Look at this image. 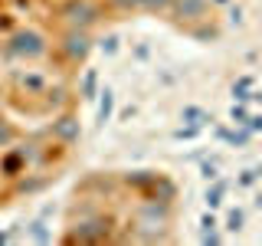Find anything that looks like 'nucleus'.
<instances>
[{
    "instance_id": "obj_8",
    "label": "nucleus",
    "mask_w": 262,
    "mask_h": 246,
    "mask_svg": "<svg viewBox=\"0 0 262 246\" xmlns=\"http://www.w3.org/2000/svg\"><path fill=\"white\" fill-rule=\"evenodd\" d=\"M184 36H190V39H196V43H203V46L220 43V36H223V23H220V16H210V20L193 23V27L187 30Z\"/></svg>"
},
{
    "instance_id": "obj_25",
    "label": "nucleus",
    "mask_w": 262,
    "mask_h": 246,
    "mask_svg": "<svg viewBox=\"0 0 262 246\" xmlns=\"http://www.w3.org/2000/svg\"><path fill=\"white\" fill-rule=\"evenodd\" d=\"M220 223H216V217H213V213H203L200 217V230H216Z\"/></svg>"
},
{
    "instance_id": "obj_3",
    "label": "nucleus",
    "mask_w": 262,
    "mask_h": 246,
    "mask_svg": "<svg viewBox=\"0 0 262 246\" xmlns=\"http://www.w3.org/2000/svg\"><path fill=\"white\" fill-rule=\"evenodd\" d=\"M49 46H53V36L33 23H27V27L20 23L13 33L0 36V56L7 63H39L49 56Z\"/></svg>"
},
{
    "instance_id": "obj_20",
    "label": "nucleus",
    "mask_w": 262,
    "mask_h": 246,
    "mask_svg": "<svg viewBox=\"0 0 262 246\" xmlns=\"http://www.w3.org/2000/svg\"><path fill=\"white\" fill-rule=\"evenodd\" d=\"M196 135H200V128H196V125H180V128H174V141H193Z\"/></svg>"
},
{
    "instance_id": "obj_17",
    "label": "nucleus",
    "mask_w": 262,
    "mask_h": 246,
    "mask_svg": "<svg viewBox=\"0 0 262 246\" xmlns=\"http://www.w3.org/2000/svg\"><path fill=\"white\" fill-rule=\"evenodd\" d=\"M243 227H246V210L233 207V210H229V217H226V230H229V233H239Z\"/></svg>"
},
{
    "instance_id": "obj_23",
    "label": "nucleus",
    "mask_w": 262,
    "mask_h": 246,
    "mask_svg": "<svg viewBox=\"0 0 262 246\" xmlns=\"http://www.w3.org/2000/svg\"><path fill=\"white\" fill-rule=\"evenodd\" d=\"M259 180L256 171H239V177H236V187H252Z\"/></svg>"
},
{
    "instance_id": "obj_30",
    "label": "nucleus",
    "mask_w": 262,
    "mask_h": 246,
    "mask_svg": "<svg viewBox=\"0 0 262 246\" xmlns=\"http://www.w3.org/2000/svg\"><path fill=\"white\" fill-rule=\"evenodd\" d=\"M102 4H105V0H102Z\"/></svg>"
},
{
    "instance_id": "obj_15",
    "label": "nucleus",
    "mask_w": 262,
    "mask_h": 246,
    "mask_svg": "<svg viewBox=\"0 0 262 246\" xmlns=\"http://www.w3.org/2000/svg\"><path fill=\"white\" fill-rule=\"evenodd\" d=\"M27 233H30L33 243H53V230L46 227V220H33V223L27 227Z\"/></svg>"
},
{
    "instance_id": "obj_24",
    "label": "nucleus",
    "mask_w": 262,
    "mask_h": 246,
    "mask_svg": "<svg viewBox=\"0 0 262 246\" xmlns=\"http://www.w3.org/2000/svg\"><path fill=\"white\" fill-rule=\"evenodd\" d=\"M246 128H249L252 135H262V115H252V112H249V118H246Z\"/></svg>"
},
{
    "instance_id": "obj_2",
    "label": "nucleus",
    "mask_w": 262,
    "mask_h": 246,
    "mask_svg": "<svg viewBox=\"0 0 262 246\" xmlns=\"http://www.w3.org/2000/svg\"><path fill=\"white\" fill-rule=\"evenodd\" d=\"M92 53H95V33L92 30H56V39L49 46L46 59L62 76H69V72H79Z\"/></svg>"
},
{
    "instance_id": "obj_27",
    "label": "nucleus",
    "mask_w": 262,
    "mask_h": 246,
    "mask_svg": "<svg viewBox=\"0 0 262 246\" xmlns=\"http://www.w3.org/2000/svg\"><path fill=\"white\" fill-rule=\"evenodd\" d=\"M135 56H138V59H147V56H151V49H147V46L141 43V46H138V49H135Z\"/></svg>"
},
{
    "instance_id": "obj_18",
    "label": "nucleus",
    "mask_w": 262,
    "mask_h": 246,
    "mask_svg": "<svg viewBox=\"0 0 262 246\" xmlns=\"http://www.w3.org/2000/svg\"><path fill=\"white\" fill-rule=\"evenodd\" d=\"M20 27V20H16L13 10H0V36H7V33H13Z\"/></svg>"
},
{
    "instance_id": "obj_9",
    "label": "nucleus",
    "mask_w": 262,
    "mask_h": 246,
    "mask_svg": "<svg viewBox=\"0 0 262 246\" xmlns=\"http://www.w3.org/2000/svg\"><path fill=\"white\" fill-rule=\"evenodd\" d=\"M98 92H102V89H98V69L85 63L82 66V79H79V98L82 102H95Z\"/></svg>"
},
{
    "instance_id": "obj_21",
    "label": "nucleus",
    "mask_w": 262,
    "mask_h": 246,
    "mask_svg": "<svg viewBox=\"0 0 262 246\" xmlns=\"http://www.w3.org/2000/svg\"><path fill=\"white\" fill-rule=\"evenodd\" d=\"M200 177L207 180V184H210V180H216V177H220V164H216V161H203V164H200Z\"/></svg>"
},
{
    "instance_id": "obj_1",
    "label": "nucleus",
    "mask_w": 262,
    "mask_h": 246,
    "mask_svg": "<svg viewBox=\"0 0 262 246\" xmlns=\"http://www.w3.org/2000/svg\"><path fill=\"white\" fill-rule=\"evenodd\" d=\"M177 217V200H158V197H138L131 210V240L135 243H170V227Z\"/></svg>"
},
{
    "instance_id": "obj_26",
    "label": "nucleus",
    "mask_w": 262,
    "mask_h": 246,
    "mask_svg": "<svg viewBox=\"0 0 262 246\" xmlns=\"http://www.w3.org/2000/svg\"><path fill=\"white\" fill-rule=\"evenodd\" d=\"M229 23H243V7L239 4H229Z\"/></svg>"
},
{
    "instance_id": "obj_22",
    "label": "nucleus",
    "mask_w": 262,
    "mask_h": 246,
    "mask_svg": "<svg viewBox=\"0 0 262 246\" xmlns=\"http://www.w3.org/2000/svg\"><path fill=\"white\" fill-rule=\"evenodd\" d=\"M200 243L203 246H216V243H223V236H220L216 230H200Z\"/></svg>"
},
{
    "instance_id": "obj_13",
    "label": "nucleus",
    "mask_w": 262,
    "mask_h": 246,
    "mask_svg": "<svg viewBox=\"0 0 262 246\" xmlns=\"http://www.w3.org/2000/svg\"><path fill=\"white\" fill-rule=\"evenodd\" d=\"M95 49H102V56H118V49H121V39H118V33H105V36H98L95 39Z\"/></svg>"
},
{
    "instance_id": "obj_10",
    "label": "nucleus",
    "mask_w": 262,
    "mask_h": 246,
    "mask_svg": "<svg viewBox=\"0 0 262 246\" xmlns=\"http://www.w3.org/2000/svg\"><path fill=\"white\" fill-rule=\"evenodd\" d=\"M95 102H98L95 128H105V125H108V121H112V115H115V92H112L108 86H105L102 92H98V98H95Z\"/></svg>"
},
{
    "instance_id": "obj_29",
    "label": "nucleus",
    "mask_w": 262,
    "mask_h": 246,
    "mask_svg": "<svg viewBox=\"0 0 262 246\" xmlns=\"http://www.w3.org/2000/svg\"><path fill=\"white\" fill-rule=\"evenodd\" d=\"M252 171H256V174H259V177H262V164H259V168H252Z\"/></svg>"
},
{
    "instance_id": "obj_7",
    "label": "nucleus",
    "mask_w": 262,
    "mask_h": 246,
    "mask_svg": "<svg viewBox=\"0 0 262 246\" xmlns=\"http://www.w3.org/2000/svg\"><path fill=\"white\" fill-rule=\"evenodd\" d=\"M161 174L164 171H118V180H121V191H131L135 197H151Z\"/></svg>"
},
{
    "instance_id": "obj_11",
    "label": "nucleus",
    "mask_w": 262,
    "mask_h": 246,
    "mask_svg": "<svg viewBox=\"0 0 262 246\" xmlns=\"http://www.w3.org/2000/svg\"><path fill=\"white\" fill-rule=\"evenodd\" d=\"M180 121H184V125L207 128V125H213V115L207 109H200V105H184V109H180Z\"/></svg>"
},
{
    "instance_id": "obj_5",
    "label": "nucleus",
    "mask_w": 262,
    "mask_h": 246,
    "mask_svg": "<svg viewBox=\"0 0 262 246\" xmlns=\"http://www.w3.org/2000/svg\"><path fill=\"white\" fill-rule=\"evenodd\" d=\"M210 16H216V7L210 4V0H174V7H170V16L167 23L180 33H187L193 27V23L200 20H210Z\"/></svg>"
},
{
    "instance_id": "obj_19",
    "label": "nucleus",
    "mask_w": 262,
    "mask_h": 246,
    "mask_svg": "<svg viewBox=\"0 0 262 246\" xmlns=\"http://www.w3.org/2000/svg\"><path fill=\"white\" fill-rule=\"evenodd\" d=\"M246 118H249V109H246V102H236L233 109H229V121H233V125H246Z\"/></svg>"
},
{
    "instance_id": "obj_14",
    "label": "nucleus",
    "mask_w": 262,
    "mask_h": 246,
    "mask_svg": "<svg viewBox=\"0 0 262 246\" xmlns=\"http://www.w3.org/2000/svg\"><path fill=\"white\" fill-rule=\"evenodd\" d=\"M16 138H20V128H16L7 115H0V151H4L7 145H13Z\"/></svg>"
},
{
    "instance_id": "obj_4",
    "label": "nucleus",
    "mask_w": 262,
    "mask_h": 246,
    "mask_svg": "<svg viewBox=\"0 0 262 246\" xmlns=\"http://www.w3.org/2000/svg\"><path fill=\"white\" fill-rule=\"evenodd\" d=\"M102 20H108L102 0H62L56 7V30H95Z\"/></svg>"
},
{
    "instance_id": "obj_6",
    "label": "nucleus",
    "mask_w": 262,
    "mask_h": 246,
    "mask_svg": "<svg viewBox=\"0 0 262 246\" xmlns=\"http://www.w3.org/2000/svg\"><path fill=\"white\" fill-rule=\"evenodd\" d=\"M46 135L53 138V141H59L66 148H76L82 141V121H79V112L72 109H62V112H56L53 115V121L46 125Z\"/></svg>"
},
{
    "instance_id": "obj_16",
    "label": "nucleus",
    "mask_w": 262,
    "mask_h": 246,
    "mask_svg": "<svg viewBox=\"0 0 262 246\" xmlns=\"http://www.w3.org/2000/svg\"><path fill=\"white\" fill-rule=\"evenodd\" d=\"M249 92H252V76H239L233 82V98L236 102H249Z\"/></svg>"
},
{
    "instance_id": "obj_12",
    "label": "nucleus",
    "mask_w": 262,
    "mask_h": 246,
    "mask_svg": "<svg viewBox=\"0 0 262 246\" xmlns=\"http://www.w3.org/2000/svg\"><path fill=\"white\" fill-rule=\"evenodd\" d=\"M226 191H229V180H210V187H207V194H203V200H207V207L210 210H216L220 203H223V197H226Z\"/></svg>"
},
{
    "instance_id": "obj_28",
    "label": "nucleus",
    "mask_w": 262,
    "mask_h": 246,
    "mask_svg": "<svg viewBox=\"0 0 262 246\" xmlns=\"http://www.w3.org/2000/svg\"><path fill=\"white\" fill-rule=\"evenodd\" d=\"M210 4H213V7H216V10H220V7H229V4H233V0H210Z\"/></svg>"
}]
</instances>
